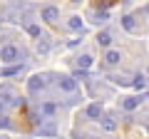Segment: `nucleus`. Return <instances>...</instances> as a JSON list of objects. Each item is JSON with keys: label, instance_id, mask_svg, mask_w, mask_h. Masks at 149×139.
<instances>
[{"label": "nucleus", "instance_id": "nucleus-14", "mask_svg": "<svg viewBox=\"0 0 149 139\" xmlns=\"http://www.w3.org/2000/svg\"><path fill=\"white\" fill-rule=\"evenodd\" d=\"M102 127H104L107 132H114V129H117V122H114V119H102Z\"/></svg>", "mask_w": 149, "mask_h": 139}, {"label": "nucleus", "instance_id": "nucleus-7", "mask_svg": "<svg viewBox=\"0 0 149 139\" xmlns=\"http://www.w3.org/2000/svg\"><path fill=\"white\" fill-rule=\"evenodd\" d=\"M97 42H100L102 47H109L112 45V35L109 32H100V35H97Z\"/></svg>", "mask_w": 149, "mask_h": 139}, {"label": "nucleus", "instance_id": "nucleus-18", "mask_svg": "<svg viewBox=\"0 0 149 139\" xmlns=\"http://www.w3.org/2000/svg\"><path fill=\"white\" fill-rule=\"evenodd\" d=\"M0 127H3V129H10V127H13V122H10L8 117H0Z\"/></svg>", "mask_w": 149, "mask_h": 139}, {"label": "nucleus", "instance_id": "nucleus-19", "mask_svg": "<svg viewBox=\"0 0 149 139\" xmlns=\"http://www.w3.org/2000/svg\"><path fill=\"white\" fill-rule=\"evenodd\" d=\"M112 3H117V0H97V5H102V8H109Z\"/></svg>", "mask_w": 149, "mask_h": 139}, {"label": "nucleus", "instance_id": "nucleus-8", "mask_svg": "<svg viewBox=\"0 0 149 139\" xmlns=\"http://www.w3.org/2000/svg\"><path fill=\"white\" fill-rule=\"evenodd\" d=\"M100 114H102V107H100V104H90V107H87V117L97 119Z\"/></svg>", "mask_w": 149, "mask_h": 139}, {"label": "nucleus", "instance_id": "nucleus-11", "mask_svg": "<svg viewBox=\"0 0 149 139\" xmlns=\"http://www.w3.org/2000/svg\"><path fill=\"white\" fill-rule=\"evenodd\" d=\"M139 107V99L137 97H129V99H124V109H137Z\"/></svg>", "mask_w": 149, "mask_h": 139}, {"label": "nucleus", "instance_id": "nucleus-3", "mask_svg": "<svg viewBox=\"0 0 149 139\" xmlns=\"http://www.w3.org/2000/svg\"><path fill=\"white\" fill-rule=\"evenodd\" d=\"M57 85H60V90H62V92H74V90H77V82H74L72 77H67V75L60 77Z\"/></svg>", "mask_w": 149, "mask_h": 139}, {"label": "nucleus", "instance_id": "nucleus-6", "mask_svg": "<svg viewBox=\"0 0 149 139\" xmlns=\"http://www.w3.org/2000/svg\"><path fill=\"white\" fill-rule=\"evenodd\" d=\"M122 25L127 27L129 32H137V22H134V17H132V15H124V17H122Z\"/></svg>", "mask_w": 149, "mask_h": 139}, {"label": "nucleus", "instance_id": "nucleus-9", "mask_svg": "<svg viewBox=\"0 0 149 139\" xmlns=\"http://www.w3.org/2000/svg\"><path fill=\"white\" fill-rule=\"evenodd\" d=\"M67 25L72 27V30H82V20H80L77 15H72V17H70V20H67Z\"/></svg>", "mask_w": 149, "mask_h": 139}, {"label": "nucleus", "instance_id": "nucleus-5", "mask_svg": "<svg viewBox=\"0 0 149 139\" xmlns=\"http://www.w3.org/2000/svg\"><path fill=\"white\" fill-rule=\"evenodd\" d=\"M119 60H122V55H119L117 50H109V52L104 55V62H107V65H117Z\"/></svg>", "mask_w": 149, "mask_h": 139}, {"label": "nucleus", "instance_id": "nucleus-15", "mask_svg": "<svg viewBox=\"0 0 149 139\" xmlns=\"http://www.w3.org/2000/svg\"><path fill=\"white\" fill-rule=\"evenodd\" d=\"M40 134H55V124H40Z\"/></svg>", "mask_w": 149, "mask_h": 139}, {"label": "nucleus", "instance_id": "nucleus-12", "mask_svg": "<svg viewBox=\"0 0 149 139\" xmlns=\"http://www.w3.org/2000/svg\"><path fill=\"white\" fill-rule=\"evenodd\" d=\"M40 109H42V114H47V117H52V114H55V104H52V102H45Z\"/></svg>", "mask_w": 149, "mask_h": 139}, {"label": "nucleus", "instance_id": "nucleus-2", "mask_svg": "<svg viewBox=\"0 0 149 139\" xmlns=\"http://www.w3.org/2000/svg\"><path fill=\"white\" fill-rule=\"evenodd\" d=\"M42 20L50 22V25H55V22L60 20V10H57L55 5H45V8H42Z\"/></svg>", "mask_w": 149, "mask_h": 139}, {"label": "nucleus", "instance_id": "nucleus-16", "mask_svg": "<svg viewBox=\"0 0 149 139\" xmlns=\"http://www.w3.org/2000/svg\"><path fill=\"white\" fill-rule=\"evenodd\" d=\"M13 75H20V67H8V70H3V77H13Z\"/></svg>", "mask_w": 149, "mask_h": 139}, {"label": "nucleus", "instance_id": "nucleus-1", "mask_svg": "<svg viewBox=\"0 0 149 139\" xmlns=\"http://www.w3.org/2000/svg\"><path fill=\"white\" fill-rule=\"evenodd\" d=\"M20 60V50L15 45H3L0 47V62H15Z\"/></svg>", "mask_w": 149, "mask_h": 139}, {"label": "nucleus", "instance_id": "nucleus-13", "mask_svg": "<svg viewBox=\"0 0 149 139\" xmlns=\"http://www.w3.org/2000/svg\"><path fill=\"white\" fill-rule=\"evenodd\" d=\"M77 65H80L82 70H87V67H90V65H92V57H90V55H82V57L77 60Z\"/></svg>", "mask_w": 149, "mask_h": 139}, {"label": "nucleus", "instance_id": "nucleus-4", "mask_svg": "<svg viewBox=\"0 0 149 139\" xmlns=\"http://www.w3.org/2000/svg\"><path fill=\"white\" fill-rule=\"evenodd\" d=\"M42 87H45V80L40 75L30 77V82H27V90H30V92H37V90H42Z\"/></svg>", "mask_w": 149, "mask_h": 139}, {"label": "nucleus", "instance_id": "nucleus-10", "mask_svg": "<svg viewBox=\"0 0 149 139\" xmlns=\"http://www.w3.org/2000/svg\"><path fill=\"white\" fill-rule=\"evenodd\" d=\"M25 30H27V35H32V38H40V27H37V25H32V22H27V25H25Z\"/></svg>", "mask_w": 149, "mask_h": 139}, {"label": "nucleus", "instance_id": "nucleus-17", "mask_svg": "<svg viewBox=\"0 0 149 139\" xmlns=\"http://www.w3.org/2000/svg\"><path fill=\"white\" fill-rule=\"evenodd\" d=\"M132 85L137 87V90H144V87H147V80H144V77L139 75V77H134V82H132Z\"/></svg>", "mask_w": 149, "mask_h": 139}]
</instances>
